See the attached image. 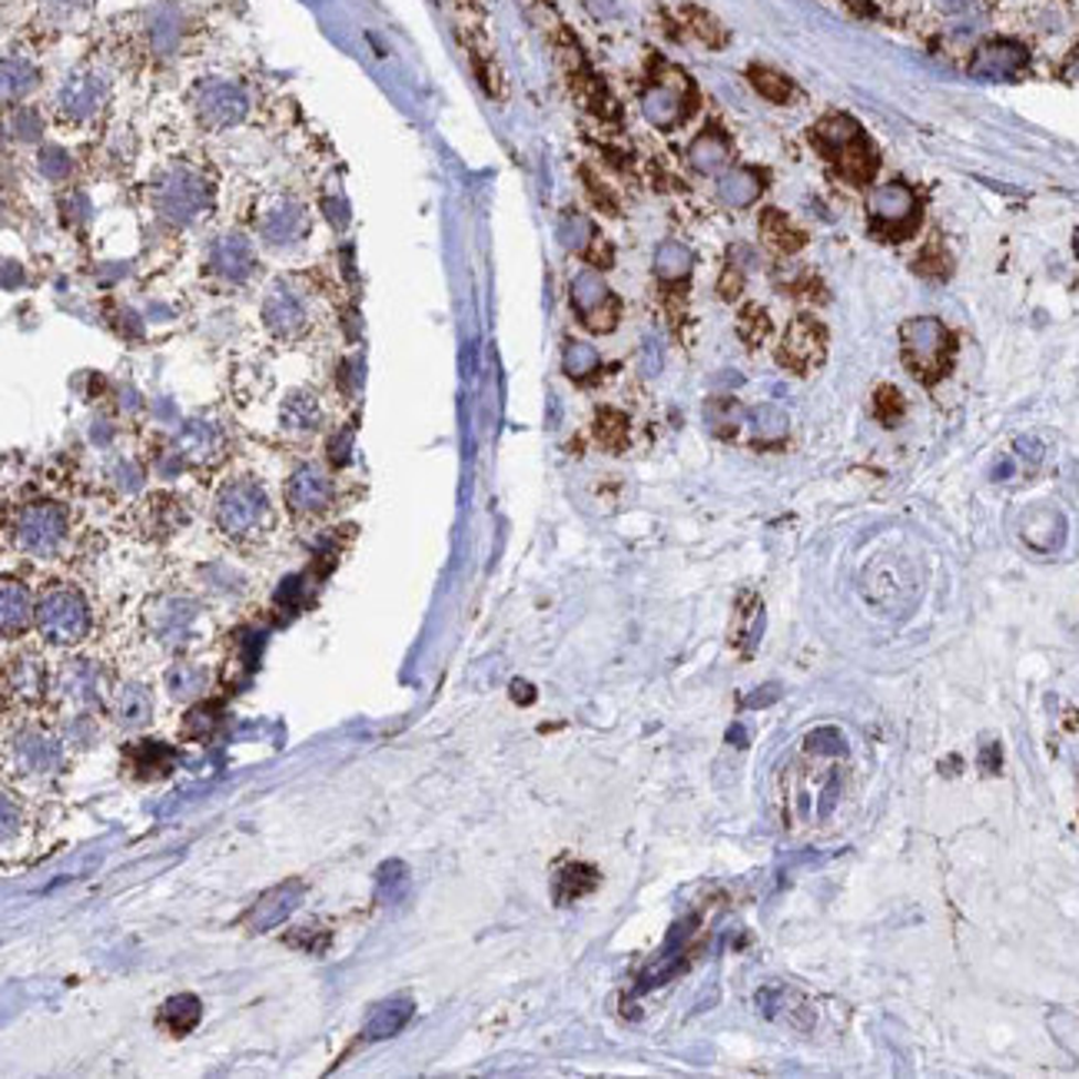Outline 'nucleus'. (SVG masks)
<instances>
[{
    "mask_svg": "<svg viewBox=\"0 0 1079 1079\" xmlns=\"http://www.w3.org/2000/svg\"><path fill=\"white\" fill-rule=\"evenodd\" d=\"M837 801H840V774L834 771V774L827 777L824 791H821V801H817V821H827V817L834 814Z\"/></svg>",
    "mask_w": 1079,
    "mask_h": 1079,
    "instance_id": "48",
    "label": "nucleus"
},
{
    "mask_svg": "<svg viewBox=\"0 0 1079 1079\" xmlns=\"http://www.w3.org/2000/svg\"><path fill=\"white\" fill-rule=\"evenodd\" d=\"M903 362L920 382H937L946 375L953 359V336L933 316H913L900 326Z\"/></svg>",
    "mask_w": 1079,
    "mask_h": 1079,
    "instance_id": "1",
    "label": "nucleus"
},
{
    "mask_svg": "<svg viewBox=\"0 0 1079 1079\" xmlns=\"http://www.w3.org/2000/svg\"><path fill=\"white\" fill-rule=\"evenodd\" d=\"M1019 535H1023V542L1029 549H1036V552H1056L1062 546V538H1066V518L1056 508L1036 505V508L1023 511Z\"/></svg>",
    "mask_w": 1079,
    "mask_h": 1079,
    "instance_id": "10",
    "label": "nucleus"
},
{
    "mask_svg": "<svg viewBox=\"0 0 1079 1079\" xmlns=\"http://www.w3.org/2000/svg\"><path fill=\"white\" fill-rule=\"evenodd\" d=\"M933 4H937L943 14H963V11H970V8L976 4V0H933Z\"/></svg>",
    "mask_w": 1079,
    "mask_h": 1079,
    "instance_id": "57",
    "label": "nucleus"
},
{
    "mask_svg": "<svg viewBox=\"0 0 1079 1079\" xmlns=\"http://www.w3.org/2000/svg\"><path fill=\"white\" fill-rule=\"evenodd\" d=\"M18 764L28 774H47L61 768V748L51 738H24L18 748Z\"/></svg>",
    "mask_w": 1079,
    "mask_h": 1079,
    "instance_id": "23",
    "label": "nucleus"
},
{
    "mask_svg": "<svg viewBox=\"0 0 1079 1079\" xmlns=\"http://www.w3.org/2000/svg\"><path fill=\"white\" fill-rule=\"evenodd\" d=\"M167 681H170V695L173 698H193V695H200L207 688V671L197 668V665H177L167 675Z\"/></svg>",
    "mask_w": 1079,
    "mask_h": 1079,
    "instance_id": "40",
    "label": "nucleus"
},
{
    "mask_svg": "<svg viewBox=\"0 0 1079 1079\" xmlns=\"http://www.w3.org/2000/svg\"><path fill=\"white\" fill-rule=\"evenodd\" d=\"M263 322L279 339H296V336L306 332V306L293 293V286H286L283 279L263 299Z\"/></svg>",
    "mask_w": 1079,
    "mask_h": 1079,
    "instance_id": "7",
    "label": "nucleus"
},
{
    "mask_svg": "<svg viewBox=\"0 0 1079 1079\" xmlns=\"http://www.w3.org/2000/svg\"><path fill=\"white\" fill-rule=\"evenodd\" d=\"M180 455L183 458H193V462H207L216 448H220V432L207 422H190L177 442Z\"/></svg>",
    "mask_w": 1079,
    "mask_h": 1079,
    "instance_id": "27",
    "label": "nucleus"
},
{
    "mask_svg": "<svg viewBox=\"0 0 1079 1079\" xmlns=\"http://www.w3.org/2000/svg\"><path fill=\"white\" fill-rule=\"evenodd\" d=\"M804 751L807 754H827V758H840L847 754V738L840 728L827 724V728H817L804 738Z\"/></svg>",
    "mask_w": 1079,
    "mask_h": 1079,
    "instance_id": "39",
    "label": "nucleus"
},
{
    "mask_svg": "<svg viewBox=\"0 0 1079 1079\" xmlns=\"http://www.w3.org/2000/svg\"><path fill=\"white\" fill-rule=\"evenodd\" d=\"M559 240H562L569 250L582 253V250H589V243H592V223H589L585 216H579V213H569V216L559 223Z\"/></svg>",
    "mask_w": 1079,
    "mask_h": 1079,
    "instance_id": "43",
    "label": "nucleus"
},
{
    "mask_svg": "<svg viewBox=\"0 0 1079 1079\" xmlns=\"http://www.w3.org/2000/svg\"><path fill=\"white\" fill-rule=\"evenodd\" d=\"M761 190H764V183L751 170H728L718 180V197L728 207H751L761 197Z\"/></svg>",
    "mask_w": 1079,
    "mask_h": 1079,
    "instance_id": "21",
    "label": "nucleus"
},
{
    "mask_svg": "<svg viewBox=\"0 0 1079 1079\" xmlns=\"http://www.w3.org/2000/svg\"><path fill=\"white\" fill-rule=\"evenodd\" d=\"M511 701L515 705H531L535 701V688L528 681H511Z\"/></svg>",
    "mask_w": 1079,
    "mask_h": 1079,
    "instance_id": "56",
    "label": "nucleus"
},
{
    "mask_svg": "<svg viewBox=\"0 0 1079 1079\" xmlns=\"http://www.w3.org/2000/svg\"><path fill=\"white\" fill-rule=\"evenodd\" d=\"M193 622H197V605L187 599H163L154 609H147V625L163 642H180Z\"/></svg>",
    "mask_w": 1079,
    "mask_h": 1079,
    "instance_id": "13",
    "label": "nucleus"
},
{
    "mask_svg": "<svg viewBox=\"0 0 1079 1079\" xmlns=\"http://www.w3.org/2000/svg\"><path fill=\"white\" fill-rule=\"evenodd\" d=\"M412 1013H415V1003L409 999V996H392V999H385V1003H379L375 1009H372V1016L366 1019V1039H389V1036H395V1033H402L405 1029V1023L412 1019Z\"/></svg>",
    "mask_w": 1079,
    "mask_h": 1079,
    "instance_id": "17",
    "label": "nucleus"
},
{
    "mask_svg": "<svg viewBox=\"0 0 1079 1079\" xmlns=\"http://www.w3.org/2000/svg\"><path fill=\"white\" fill-rule=\"evenodd\" d=\"M599 887V870L589 864H569L559 870L556 877V900L559 903H572L585 893H592Z\"/></svg>",
    "mask_w": 1079,
    "mask_h": 1079,
    "instance_id": "24",
    "label": "nucleus"
},
{
    "mask_svg": "<svg viewBox=\"0 0 1079 1079\" xmlns=\"http://www.w3.org/2000/svg\"><path fill=\"white\" fill-rule=\"evenodd\" d=\"M824 342H827V332L817 319L811 316H797L791 326H787V336L781 342V362L794 372H807L814 369L821 359H824Z\"/></svg>",
    "mask_w": 1079,
    "mask_h": 1079,
    "instance_id": "6",
    "label": "nucleus"
},
{
    "mask_svg": "<svg viewBox=\"0 0 1079 1079\" xmlns=\"http://www.w3.org/2000/svg\"><path fill=\"white\" fill-rule=\"evenodd\" d=\"M592 332H612L615 326H618V299L612 296L605 306H599L595 313H589L585 319H582Z\"/></svg>",
    "mask_w": 1079,
    "mask_h": 1079,
    "instance_id": "47",
    "label": "nucleus"
},
{
    "mask_svg": "<svg viewBox=\"0 0 1079 1079\" xmlns=\"http://www.w3.org/2000/svg\"><path fill=\"white\" fill-rule=\"evenodd\" d=\"M127 764L137 777H163L173 771L177 764V754L160 744V741H137L130 751H127Z\"/></svg>",
    "mask_w": 1079,
    "mask_h": 1079,
    "instance_id": "18",
    "label": "nucleus"
},
{
    "mask_svg": "<svg viewBox=\"0 0 1079 1079\" xmlns=\"http://www.w3.org/2000/svg\"><path fill=\"white\" fill-rule=\"evenodd\" d=\"M309 230V213L296 200H273L260 213V233L269 243H296Z\"/></svg>",
    "mask_w": 1079,
    "mask_h": 1079,
    "instance_id": "9",
    "label": "nucleus"
},
{
    "mask_svg": "<svg viewBox=\"0 0 1079 1079\" xmlns=\"http://www.w3.org/2000/svg\"><path fill=\"white\" fill-rule=\"evenodd\" d=\"M645 114H648V120H655L658 127H671L675 120L685 117V97L675 94L671 87H655V91H648V97H645Z\"/></svg>",
    "mask_w": 1079,
    "mask_h": 1079,
    "instance_id": "29",
    "label": "nucleus"
},
{
    "mask_svg": "<svg viewBox=\"0 0 1079 1079\" xmlns=\"http://www.w3.org/2000/svg\"><path fill=\"white\" fill-rule=\"evenodd\" d=\"M38 632L51 645H77V642H84L87 632H91L87 602L71 589H57V592L44 595L41 605H38Z\"/></svg>",
    "mask_w": 1079,
    "mask_h": 1079,
    "instance_id": "2",
    "label": "nucleus"
},
{
    "mask_svg": "<svg viewBox=\"0 0 1079 1079\" xmlns=\"http://www.w3.org/2000/svg\"><path fill=\"white\" fill-rule=\"evenodd\" d=\"M920 256H923V260L917 263V273H923V276H933V279H943V276L950 273V263H946V256H943V253H933V250L927 253V250H923Z\"/></svg>",
    "mask_w": 1079,
    "mask_h": 1079,
    "instance_id": "50",
    "label": "nucleus"
},
{
    "mask_svg": "<svg viewBox=\"0 0 1079 1079\" xmlns=\"http://www.w3.org/2000/svg\"><path fill=\"white\" fill-rule=\"evenodd\" d=\"M761 226H764V240L774 246V250H784V253H794L801 243H804V236L801 233H794V226L787 223V216L784 213H777V210H771V213H764V220H761Z\"/></svg>",
    "mask_w": 1079,
    "mask_h": 1079,
    "instance_id": "35",
    "label": "nucleus"
},
{
    "mask_svg": "<svg viewBox=\"0 0 1079 1079\" xmlns=\"http://www.w3.org/2000/svg\"><path fill=\"white\" fill-rule=\"evenodd\" d=\"M286 501L296 515L322 511L332 501V478L319 472L316 465H303L286 482Z\"/></svg>",
    "mask_w": 1079,
    "mask_h": 1079,
    "instance_id": "8",
    "label": "nucleus"
},
{
    "mask_svg": "<svg viewBox=\"0 0 1079 1079\" xmlns=\"http://www.w3.org/2000/svg\"><path fill=\"white\" fill-rule=\"evenodd\" d=\"M691 266H695V256L678 240H665L655 250V276L662 283H681V279H688L691 276Z\"/></svg>",
    "mask_w": 1079,
    "mask_h": 1079,
    "instance_id": "20",
    "label": "nucleus"
},
{
    "mask_svg": "<svg viewBox=\"0 0 1079 1079\" xmlns=\"http://www.w3.org/2000/svg\"><path fill=\"white\" fill-rule=\"evenodd\" d=\"M303 893H306V887L299 884V880H289V884H283V887H273L269 893H263L260 897V903L253 907V913H250V930H256V933H266V930H276L299 903H303Z\"/></svg>",
    "mask_w": 1079,
    "mask_h": 1079,
    "instance_id": "11",
    "label": "nucleus"
},
{
    "mask_svg": "<svg viewBox=\"0 0 1079 1079\" xmlns=\"http://www.w3.org/2000/svg\"><path fill=\"white\" fill-rule=\"evenodd\" d=\"M751 87L764 97V101H771V104H787L791 101V94H794V87H791V81L787 77H781L777 71H771V67H751Z\"/></svg>",
    "mask_w": 1079,
    "mask_h": 1079,
    "instance_id": "34",
    "label": "nucleus"
},
{
    "mask_svg": "<svg viewBox=\"0 0 1079 1079\" xmlns=\"http://www.w3.org/2000/svg\"><path fill=\"white\" fill-rule=\"evenodd\" d=\"M263 511H266L263 488L253 485V482H233V485L223 488V495L216 501V525L226 535L243 538V535H250L260 525Z\"/></svg>",
    "mask_w": 1079,
    "mask_h": 1079,
    "instance_id": "5",
    "label": "nucleus"
},
{
    "mask_svg": "<svg viewBox=\"0 0 1079 1079\" xmlns=\"http://www.w3.org/2000/svg\"><path fill=\"white\" fill-rule=\"evenodd\" d=\"M8 695H18V701L38 705L47 695V678H44V665L34 655L14 658L8 665Z\"/></svg>",
    "mask_w": 1079,
    "mask_h": 1079,
    "instance_id": "16",
    "label": "nucleus"
},
{
    "mask_svg": "<svg viewBox=\"0 0 1079 1079\" xmlns=\"http://www.w3.org/2000/svg\"><path fill=\"white\" fill-rule=\"evenodd\" d=\"M595 432L609 448H622L628 442V419L622 412H615V409H602L599 422H595Z\"/></svg>",
    "mask_w": 1079,
    "mask_h": 1079,
    "instance_id": "41",
    "label": "nucleus"
},
{
    "mask_svg": "<svg viewBox=\"0 0 1079 1079\" xmlns=\"http://www.w3.org/2000/svg\"><path fill=\"white\" fill-rule=\"evenodd\" d=\"M223 724V708L220 705H200L187 715L183 721V738L187 741H210Z\"/></svg>",
    "mask_w": 1079,
    "mask_h": 1079,
    "instance_id": "32",
    "label": "nucleus"
},
{
    "mask_svg": "<svg viewBox=\"0 0 1079 1079\" xmlns=\"http://www.w3.org/2000/svg\"><path fill=\"white\" fill-rule=\"evenodd\" d=\"M867 210L884 226H907L917 216V197L903 183H884L870 193Z\"/></svg>",
    "mask_w": 1079,
    "mask_h": 1079,
    "instance_id": "12",
    "label": "nucleus"
},
{
    "mask_svg": "<svg viewBox=\"0 0 1079 1079\" xmlns=\"http://www.w3.org/2000/svg\"><path fill=\"white\" fill-rule=\"evenodd\" d=\"M154 203L157 210L177 223V226H187L193 220H200L210 207V190L207 183L197 177V173H187V170H177L170 177H163L154 190Z\"/></svg>",
    "mask_w": 1079,
    "mask_h": 1079,
    "instance_id": "3",
    "label": "nucleus"
},
{
    "mask_svg": "<svg viewBox=\"0 0 1079 1079\" xmlns=\"http://www.w3.org/2000/svg\"><path fill=\"white\" fill-rule=\"evenodd\" d=\"M67 538V515L54 501H34L18 515V546L31 556H54Z\"/></svg>",
    "mask_w": 1079,
    "mask_h": 1079,
    "instance_id": "4",
    "label": "nucleus"
},
{
    "mask_svg": "<svg viewBox=\"0 0 1079 1079\" xmlns=\"http://www.w3.org/2000/svg\"><path fill=\"white\" fill-rule=\"evenodd\" d=\"M41 170H44V177H51V180H64V177L71 173V160H67L61 150H44V154H41Z\"/></svg>",
    "mask_w": 1079,
    "mask_h": 1079,
    "instance_id": "49",
    "label": "nucleus"
},
{
    "mask_svg": "<svg viewBox=\"0 0 1079 1079\" xmlns=\"http://www.w3.org/2000/svg\"><path fill=\"white\" fill-rule=\"evenodd\" d=\"M874 412L880 415V422H897L900 415H903V395L893 389V385H880L877 392H874Z\"/></svg>",
    "mask_w": 1079,
    "mask_h": 1079,
    "instance_id": "45",
    "label": "nucleus"
},
{
    "mask_svg": "<svg viewBox=\"0 0 1079 1079\" xmlns=\"http://www.w3.org/2000/svg\"><path fill=\"white\" fill-rule=\"evenodd\" d=\"M708 422L718 435H734L741 425V409L734 399H715L708 402Z\"/></svg>",
    "mask_w": 1079,
    "mask_h": 1079,
    "instance_id": "42",
    "label": "nucleus"
},
{
    "mask_svg": "<svg viewBox=\"0 0 1079 1079\" xmlns=\"http://www.w3.org/2000/svg\"><path fill=\"white\" fill-rule=\"evenodd\" d=\"M688 24L695 28V34L701 38V41H708L711 47H721L724 44V31L715 24V18L711 14H705V11H688Z\"/></svg>",
    "mask_w": 1079,
    "mask_h": 1079,
    "instance_id": "46",
    "label": "nucleus"
},
{
    "mask_svg": "<svg viewBox=\"0 0 1079 1079\" xmlns=\"http://www.w3.org/2000/svg\"><path fill=\"white\" fill-rule=\"evenodd\" d=\"M980 768L990 771V774L999 771V744H986V748H983V754H980Z\"/></svg>",
    "mask_w": 1079,
    "mask_h": 1079,
    "instance_id": "55",
    "label": "nucleus"
},
{
    "mask_svg": "<svg viewBox=\"0 0 1079 1079\" xmlns=\"http://www.w3.org/2000/svg\"><path fill=\"white\" fill-rule=\"evenodd\" d=\"M738 332H741V339H744L748 346H761L764 336L771 332V319H768L758 306H748V309L741 313V319H738Z\"/></svg>",
    "mask_w": 1079,
    "mask_h": 1079,
    "instance_id": "44",
    "label": "nucleus"
},
{
    "mask_svg": "<svg viewBox=\"0 0 1079 1079\" xmlns=\"http://www.w3.org/2000/svg\"><path fill=\"white\" fill-rule=\"evenodd\" d=\"M781 999H784V986H764V990L758 993V1006H761L764 1016H777Z\"/></svg>",
    "mask_w": 1079,
    "mask_h": 1079,
    "instance_id": "51",
    "label": "nucleus"
},
{
    "mask_svg": "<svg viewBox=\"0 0 1079 1079\" xmlns=\"http://www.w3.org/2000/svg\"><path fill=\"white\" fill-rule=\"evenodd\" d=\"M609 299H612V293H609L605 279H602L595 269H582V273L572 279V303H575V309H579L582 319H585L589 313H595L599 306H605Z\"/></svg>",
    "mask_w": 1079,
    "mask_h": 1079,
    "instance_id": "25",
    "label": "nucleus"
},
{
    "mask_svg": "<svg viewBox=\"0 0 1079 1079\" xmlns=\"http://www.w3.org/2000/svg\"><path fill=\"white\" fill-rule=\"evenodd\" d=\"M240 114H243V101H240L236 94H230V91L210 94V97L203 101V117H207L210 124H216V127H226V124L240 120Z\"/></svg>",
    "mask_w": 1079,
    "mask_h": 1079,
    "instance_id": "36",
    "label": "nucleus"
},
{
    "mask_svg": "<svg viewBox=\"0 0 1079 1079\" xmlns=\"http://www.w3.org/2000/svg\"><path fill=\"white\" fill-rule=\"evenodd\" d=\"M781 698V688L777 685H764V688H758V695H751L748 701H744V708H768V705H774Z\"/></svg>",
    "mask_w": 1079,
    "mask_h": 1079,
    "instance_id": "52",
    "label": "nucleus"
},
{
    "mask_svg": "<svg viewBox=\"0 0 1079 1079\" xmlns=\"http://www.w3.org/2000/svg\"><path fill=\"white\" fill-rule=\"evenodd\" d=\"M787 425H791L787 412L781 405H774V402H764V405L751 409V429H754V435L761 442H781L787 435Z\"/></svg>",
    "mask_w": 1079,
    "mask_h": 1079,
    "instance_id": "30",
    "label": "nucleus"
},
{
    "mask_svg": "<svg viewBox=\"0 0 1079 1079\" xmlns=\"http://www.w3.org/2000/svg\"><path fill=\"white\" fill-rule=\"evenodd\" d=\"M837 160H840V170H844L854 183H864V180L874 173V154L867 150L864 137H860L857 144L844 147V150L837 154Z\"/></svg>",
    "mask_w": 1079,
    "mask_h": 1079,
    "instance_id": "37",
    "label": "nucleus"
},
{
    "mask_svg": "<svg viewBox=\"0 0 1079 1079\" xmlns=\"http://www.w3.org/2000/svg\"><path fill=\"white\" fill-rule=\"evenodd\" d=\"M688 160H691V167H695L698 173L715 177V173H721V167L728 163V144H724L718 134H701V137L691 144Z\"/></svg>",
    "mask_w": 1079,
    "mask_h": 1079,
    "instance_id": "28",
    "label": "nucleus"
},
{
    "mask_svg": "<svg viewBox=\"0 0 1079 1079\" xmlns=\"http://www.w3.org/2000/svg\"><path fill=\"white\" fill-rule=\"evenodd\" d=\"M200 1016H203V1006H200V999L193 993H180V996L167 999L163 1009H160V1023L173 1036H187L190 1029H197Z\"/></svg>",
    "mask_w": 1079,
    "mask_h": 1079,
    "instance_id": "22",
    "label": "nucleus"
},
{
    "mask_svg": "<svg viewBox=\"0 0 1079 1079\" xmlns=\"http://www.w3.org/2000/svg\"><path fill=\"white\" fill-rule=\"evenodd\" d=\"M346 455H349V432L332 438V462H346Z\"/></svg>",
    "mask_w": 1079,
    "mask_h": 1079,
    "instance_id": "58",
    "label": "nucleus"
},
{
    "mask_svg": "<svg viewBox=\"0 0 1079 1079\" xmlns=\"http://www.w3.org/2000/svg\"><path fill=\"white\" fill-rule=\"evenodd\" d=\"M860 137H864V134H860V127H857L850 117H831V120H824L821 130H817V140H821L831 154H840L844 147L857 144Z\"/></svg>",
    "mask_w": 1079,
    "mask_h": 1079,
    "instance_id": "33",
    "label": "nucleus"
},
{
    "mask_svg": "<svg viewBox=\"0 0 1079 1079\" xmlns=\"http://www.w3.org/2000/svg\"><path fill=\"white\" fill-rule=\"evenodd\" d=\"M728 738H731V741H734V744H738V748H744V744H748V731H744V728H741V724H734V728H731V734H728Z\"/></svg>",
    "mask_w": 1079,
    "mask_h": 1079,
    "instance_id": "59",
    "label": "nucleus"
},
{
    "mask_svg": "<svg viewBox=\"0 0 1079 1079\" xmlns=\"http://www.w3.org/2000/svg\"><path fill=\"white\" fill-rule=\"evenodd\" d=\"M154 705H150V695L140 688V685H130V688H120V698H117V721L127 724V728H137L150 718Z\"/></svg>",
    "mask_w": 1079,
    "mask_h": 1079,
    "instance_id": "31",
    "label": "nucleus"
},
{
    "mask_svg": "<svg viewBox=\"0 0 1079 1079\" xmlns=\"http://www.w3.org/2000/svg\"><path fill=\"white\" fill-rule=\"evenodd\" d=\"M213 269L223 279L243 283L253 276V246L243 233H226L213 243Z\"/></svg>",
    "mask_w": 1079,
    "mask_h": 1079,
    "instance_id": "14",
    "label": "nucleus"
},
{
    "mask_svg": "<svg viewBox=\"0 0 1079 1079\" xmlns=\"http://www.w3.org/2000/svg\"><path fill=\"white\" fill-rule=\"evenodd\" d=\"M599 352H595V346H589V342H569L565 346V356H562V366H565V372L572 375V379H589L595 369H599Z\"/></svg>",
    "mask_w": 1079,
    "mask_h": 1079,
    "instance_id": "38",
    "label": "nucleus"
},
{
    "mask_svg": "<svg viewBox=\"0 0 1079 1079\" xmlns=\"http://www.w3.org/2000/svg\"><path fill=\"white\" fill-rule=\"evenodd\" d=\"M0 609H4V635L14 638L28 628L31 622V595L21 582L8 579L4 589H0Z\"/></svg>",
    "mask_w": 1079,
    "mask_h": 1079,
    "instance_id": "19",
    "label": "nucleus"
},
{
    "mask_svg": "<svg viewBox=\"0 0 1079 1079\" xmlns=\"http://www.w3.org/2000/svg\"><path fill=\"white\" fill-rule=\"evenodd\" d=\"M322 422V409L313 392H293L283 405V425L296 432H313Z\"/></svg>",
    "mask_w": 1079,
    "mask_h": 1079,
    "instance_id": "26",
    "label": "nucleus"
},
{
    "mask_svg": "<svg viewBox=\"0 0 1079 1079\" xmlns=\"http://www.w3.org/2000/svg\"><path fill=\"white\" fill-rule=\"evenodd\" d=\"M658 369H662V349H658L655 339H645V372L655 375Z\"/></svg>",
    "mask_w": 1079,
    "mask_h": 1079,
    "instance_id": "54",
    "label": "nucleus"
},
{
    "mask_svg": "<svg viewBox=\"0 0 1079 1079\" xmlns=\"http://www.w3.org/2000/svg\"><path fill=\"white\" fill-rule=\"evenodd\" d=\"M1026 64V51L1009 41H993L983 44L973 57V74L976 77H1009Z\"/></svg>",
    "mask_w": 1079,
    "mask_h": 1079,
    "instance_id": "15",
    "label": "nucleus"
},
{
    "mask_svg": "<svg viewBox=\"0 0 1079 1079\" xmlns=\"http://www.w3.org/2000/svg\"><path fill=\"white\" fill-rule=\"evenodd\" d=\"M741 286H744L741 269H728V273L721 276V296H724V299H734V296L741 293Z\"/></svg>",
    "mask_w": 1079,
    "mask_h": 1079,
    "instance_id": "53",
    "label": "nucleus"
}]
</instances>
